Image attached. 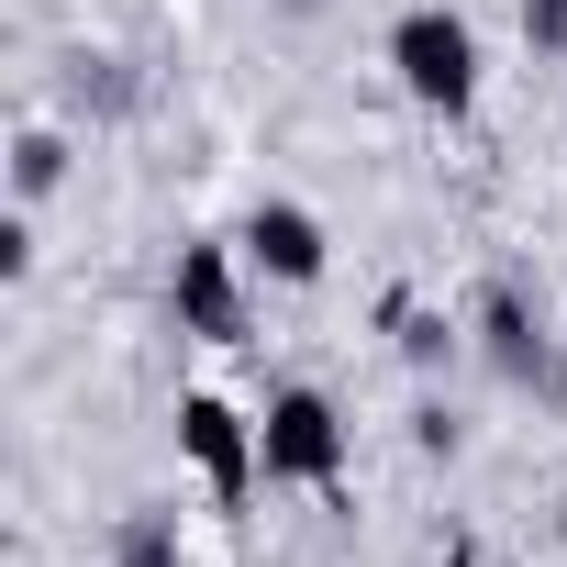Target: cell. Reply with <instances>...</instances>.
Here are the masks:
<instances>
[{"label":"cell","instance_id":"cell-1","mask_svg":"<svg viewBox=\"0 0 567 567\" xmlns=\"http://www.w3.org/2000/svg\"><path fill=\"white\" fill-rule=\"evenodd\" d=\"M256 456H267L278 489H334V478H346V412H334L323 390H267Z\"/></svg>","mask_w":567,"mask_h":567},{"label":"cell","instance_id":"cell-2","mask_svg":"<svg viewBox=\"0 0 567 567\" xmlns=\"http://www.w3.org/2000/svg\"><path fill=\"white\" fill-rule=\"evenodd\" d=\"M390 68H401V90H412L423 112H445V123L478 101V34H467L456 12H434V0L390 23Z\"/></svg>","mask_w":567,"mask_h":567},{"label":"cell","instance_id":"cell-3","mask_svg":"<svg viewBox=\"0 0 567 567\" xmlns=\"http://www.w3.org/2000/svg\"><path fill=\"white\" fill-rule=\"evenodd\" d=\"M178 445H189V467L212 478V501L234 512V501H256V478H267V456H256V423L234 412V401H212V390H189L178 401Z\"/></svg>","mask_w":567,"mask_h":567},{"label":"cell","instance_id":"cell-4","mask_svg":"<svg viewBox=\"0 0 567 567\" xmlns=\"http://www.w3.org/2000/svg\"><path fill=\"white\" fill-rule=\"evenodd\" d=\"M167 301H178V334H200V346H234V334H245V278H234L223 245H178Z\"/></svg>","mask_w":567,"mask_h":567},{"label":"cell","instance_id":"cell-5","mask_svg":"<svg viewBox=\"0 0 567 567\" xmlns=\"http://www.w3.org/2000/svg\"><path fill=\"white\" fill-rule=\"evenodd\" d=\"M323 256H334V245H323V223H312L301 200H256V212H245V267H256V278H278V290H312Z\"/></svg>","mask_w":567,"mask_h":567},{"label":"cell","instance_id":"cell-6","mask_svg":"<svg viewBox=\"0 0 567 567\" xmlns=\"http://www.w3.org/2000/svg\"><path fill=\"white\" fill-rule=\"evenodd\" d=\"M478 346H489V368H501L512 390L556 379V368H545V323H534V301H523V290H478Z\"/></svg>","mask_w":567,"mask_h":567},{"label":"cell","instance_id":"cell-7","mask_svg":"<svg viewBox=\"0 0 567 567\" xmlns=\"http://www.w3.org/2000/svg\"><path fill=\"white\" fill-rule=\"evenodd\" d=\"M112 567H178V512H123V534H112Z\"/></svg>","mask_w":567,"mask_h":567},{"label":"cell","instance_id":"cell-8","mask_svg":"<svg viewBox=\"0 0 567 567\" xmlns=\"http://www.w3.org/2000/svg\"><path fill=\"white\" fill-rule=\"evenodd\" d=\"M56 178H68V145H56V134H45V123H34V134H23V145H12V189H23V200H45V189H56Z\"/></svg>","mask_w":567,"mask_h":567},{"label":"cell","instance_id":"cell-9","mask_svg":"<svg viewBox=\"0 0 567 567\" xmlns=\"http://www.w3.org/2000/svg\"><path fill=\"white\" fill-rule=\"evenodd\" d=\"M401 357H412V368H445V357H456V334H445L434 312H401Z\"/></svg>","mask_w":567,"mask_h":567},{"label":"cell","instance_id":"cell-10","mask_svg":"<svg viewBox=\"0 0 567 567\" xmlns=\"http://www.w3.org/2000/svg\"><path fill=\"white\" fill-rule=\"evenodd\" d=\"M523 45L534 56H567V0H523Z\"/></svg>","mask_w":567,"mask_h":567}]
</instances>
